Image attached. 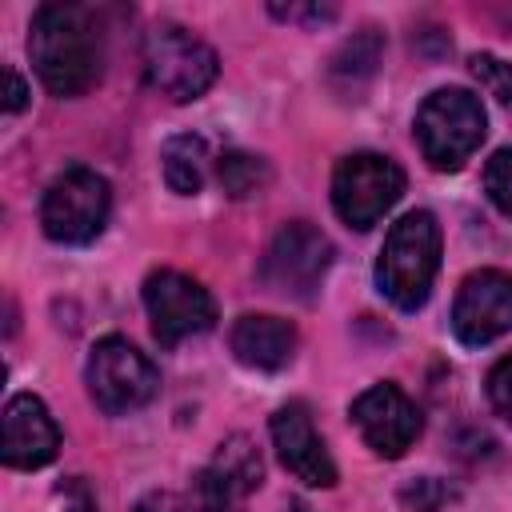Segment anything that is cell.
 <instances>
[{
  "label": "cell",
  "mask_w": 512,
  "mask_h": 512,
  "mask_svg": "<svg viewBox=\"0 0 512 512\" xmlns=\"http://www.w3.org/2000/svg\"><path fill=\"white\" fill-rule=\"evenodd\" d=\"M28 56L52 96L88 92L104 68L96 12L84 4H40L28 32Z\"/></svg>",
  "instance_id": "6da1fadb"
},
{
  "label": "cell",
  "mask_w": 512,
  "mask_h": 512,
  "mask_svg": "<svg viewBox=\"0 0 512 512\" xmlns=\"http://www.w3.org/2000/svg\"><path fill=\"white\" fill-rule=\"evenodd\" d=\"M436 268H440V224H436V216L424 212V208L404 212L388 228L380 260H376L380 292L400 312H416L432 292Z\"/></svg>",
  "instance_id": "7a4b0ae2"
},
{
  "label": "cell",
  "mask_w": 512,
  "mask_h": 512,
  "mask_svg": "<svg viewBox=\"0 0 512 512\" xmlns=\"http://www.w3.org/2000/svg\"><path fill=\"white\" fill-rule=\"evenodd\" d=\"M484 104L468 88H436L416 112V140L432 168L456 172L484 140Z\"/></svg>",
  "instance_id": "3957f363"
},
{
  "label": "cell",
  "mask_w": 512,
  "mask_h": 512,
  "mask_svg": "<svg viewBox=\"0 0 512 512\" xmlns=\"http://www.w3.org/2000/svg\"><path fill=\"white\" fill-rule=\"evenodd\" d=\"M216 72H220L216 52L188 28L164 20L144 36V80L160 96L188 104L212 88Z\"/></svg>",
  "instance_id": "277c9868"
},
{
  "label": "cell",
  "mask_w": 512,
  "mask_h": 512,
  "mask_svg": "<svg viewBox=\"0 0 512 512\" xmlns=\"http://www.w3.org/2000/svg\"><path fill=\"white\" fill-rule=\"evenodd\" d=\"M108 208H112L108 180L76 164V168H64L48 184L44 204H40V224H44V236L56 244H88L104 232Z\"/></svg>",
  "instance_id": "5b68a950"
},
{
  "label": "cell",
  "mask_w": 512,
  "mask_h": 512,
  "mask_svg": "<svg viewBox=\"0 0 512 512\" xmlns=\"http://www.w3.org/2000/svg\"><path fill=\"white\" fill-rule=\"evenodd\" d=\"M84 380H88V392H92L96 408L108 412V416H124V412L144 408L160 388L156 364L136 344H128L120 336H104L92 348Z\"/></svg>",
  "instance_id": "8992f818"
},
{
  "label": "cell",
  "mask_w": 512,
  "mask_h": 512,
  "mask_svg": "<svg viewBox=\"0 0 512 512\" xmlns=\"http://www.w3.org/2000/svg\"><path fill=\"white\" fill-rule=\"evenodd\" d=\"M404 172L396 160L380 152H356L344 156L332 172V208L348 228H372L380 216L400 200Z\"/></svg>",
  "instance_id": "52a82bcc"
},
{
  "label": "cell",
  "mask_w": 512,
  "mask_h": 512,
  "mask_svg": "<svg viewBox=\"0 0 512 512\" xmlns=\"http://www.w3.org/2000/svg\"><path fill=\"white\" fill-rule=\"evenodd\" d=\"M328 268H332V240L308 220H292L272 236L260 260V280L276 296L312 300Z\"/></svg>",
  "instance_id": "ba28073f"
},
{
  "label": "cell",
  "mask_w": 512,
  "mask_h": 512,
  "mask_svg": "<svg viewBox=\"0 0 512 512\" xmlns=\"http://www.w3.org/2000/svg\"><path fill=\"white\" fill-rule=\"evenodd\" d=\"M144 308L160 348H176L180 340L200 336L216 324V300L208 296V288L172 268H160L144 280Z\"/></svg>",
  "instance_id": "9c48e42d"
},
{
  "label": "cell",
  "mask_w": 512,
  "mask_h": 512,
  "mask_svg": "<svg viewBox=\"0 0 512 512\" xmlns=\"http://www.w3.org/2000/svg\"><path fill=\"white\" fill-rule=\"evenodd\" d=\"M512 328V276L484 268L472 272L452 304V332L460 344L480 348L492 344L496 336H504Z\"/></svg>",
  "instance_id": "30bf717a"
},
{
  "label": "cell",
  "mask_w": 512,
  "mask_h": 512,
  "mask_svg": "<svg viewBox=\"0 0 512 512\" xmlns=\"http://www.w3.org/2000/svg\"><path fill=\"white\" fill-rule=\"evenodd\" d=\"M352 424L376 456L396 460L420 436V408L396 384H372L352 400Z\"/></svg>",
  "instance_id": "8fae6325"
},
{
  "label": "cell",
  "mask_w": 512,
  "mask_h": 512,
  "mask_svg": "<svg viewBox=\"0 0 512 512\" xmlns=\"http://www.w3.org/2000/svg\"><path fill=\"white\" fill-rule=\"evenodd\" d=\"M268 428H272V444H276L280 464L300 484H308V488H332L336 484V464H332V456H328V448H324V440L308 416V404L292 400V404L276 408Z\"/></svg>",
  "instance_id": "7c38bea8"
},
{
  "label": "cell",
  "mask_w": 512,
  "mask_h": 512,
  "mask_svg": "<svg viewBox=\"0 0 512 512\" xmlns=\"http://www.w3.org/2000/svg\"><path fill=\"white\" fill-rule=\"evenodd\" d=\"M60 448V428L48 416L44 400L32 392H16L4 404V444L0 456L8 468H44Z\"/></svg>",
  "instance_id": "4fadbf2b"
},
{
  "label": "cell",
  "mask_w": 512,
  "mask_h": 512,
  "mask_svg": "<svg viewBox=\"0 0 512 512\" xmlns=\"http://www.w3.org/2000/svg\"><path fill=\"white\" fill-rule=\"evenodd\" d=\"M232 352L240 364L256 372H280L296 356V328L280 316L248 312L232 324Z\"/></svg>",
  "instance_id": "5bb4252c"
},
{
  "label": "cell",
  "mask_w": 512,
  "mask_h": 512,
  "mask_svg": "<svg viewBox=\"0 0 512 512\" xmlns=\"http://www.w3.org/2000/svg\"><path fill=\"white\" fill-rule=\"evenodd\" d=\"M160 164H164V180L172 192L180 196H196L208 180V164H212V152H208V140L196 136V132H180L164 144L160 152Z\"/></svg>",
  "instance_id": "9a60e30c"
},
{
  "label": "cell",
  "mask_w": 512,
  "mask_h": 512,
  "mask_svg": "<svg viewBox=\"0 0 512 512\" xmlns=\"http://www.w3.org/2000/svg\"><path fill=\"white\" fill-rule=\"evenodd\" d=\"M208 468H212L224 484H232L240 496L256 492L260 480H264V460H260V452H256V444H252L248 436H228V440L216 448V456H212Z\"/></svg>",
  "instance_id": "2e32d148"
},
{
  "label": "cell",
  "mask_w": 512,
  "mask_h": 512,
  "mask_svg": "<svg viewBox=\"0 0 512 512\" xmlns=\"http://www.w3.org/2000/svg\"><path fill=\"white\" fill-rule=\"evenodd\" d=\"M216 176H220V188L232 196V200H244V196H256L268 188L272 172L260 156L252 152H224L220 164H216Z\"/></svg>",
  "instance_id": "e0dca14e"
},
{
  "label": "cell",
  "mask_w": 512,
  "mask_h": 512,
  "mask_svg": "<svg viewBox=\"0 0 512 512\" xmlns=\"http://www.w3.org/2000/svg\"><path fill=\"white\" fill-rule=\"evenodd\" d=\"M240 492L232 484H224L212 468H204L196 476V492H192V512H236L240 508Z\"/></svg>",
  "instance_id": "ac0fdd59"
},
{
  "label": "cell",
  "mask_w": 512,
  "mask_h": 512,
  "mask_svg": "<svg viewBox=\"0 0 512 512\" xmlns=\"http://www.w3.org/2000/svg\"><path fill=\"white\" fill-rule=\"evenodd\" d=\"M468 68H472V76L480 80V88H484L488 96H496L504 108H512V64H508V60L480 52V56L468 60Z\"/></svg>",
  "instance_id": "d6986e66"
},
{
  "label": "cell",
  "mask_w": 512,
  "mask_h": 512,
  "mask_svg": "<svg viewBox=\"0 0 512 512\" xmlns=\"http://www.w3.org/2000/svg\"><path fill=\"white\" fill-rule=\"evenodd\" d=\"M484 192L512 220V148L492 152V160L484 164Z\"/></svg>",
  "instance_id": "ffe728a7"
},
{
  "label": "cell",
  "mask_w": 512,
  "mask_h": 512,
  "mask_svg": "<svg viewBox=\"0 0 512 512\" xmlns=\"http://www.w3.org/2000/svg\"><path fill=\"white\" fill-rule=\"evenodd\" d=\"M488 400H492V408L512 424V352L488 372Z\"/></svg>",
  "instance_id": "44dd1931"
},
{
  "label": "cell",
  "mask_w": 512,
  "mask_h": 512,
  "mask_svg": "<svg viewBox=\"0 0 512 512\" xmlns=\"http://www.w3.org/2000/svg\"><path fill=\"white\" fill-rule=\"evenodd\" d=\"M440 500H444V488H440L432 476H424V480H416L412 488H404V504H408L412 512H436Z\"/></svg>",
  "instance_id": "7402d4cb"
},
{
  "label": "cell",
  "mask_w": 512,
  "mask_h": 512,
  "mask_svg": "<svg viewBox=\"0 0 512 512\" xmlns=\"http://www.w3.org/2000/svg\"><path fill=\"white\" fill-rule=\"evenodd\" d=\"M28 104V88H24V80L12 72V68H4V112H20Z\"/></svg>",
  "instance_id": "603a6c76"
},
{
  "label": "cell",
  "mask_w": 512,
  "mask_h": 512,
  "mask_svg": "<svg viewBox=\"0 0 512 512\" xmlns=\"http://www.w3.org/2000/svg\"><path fill=\"white\" fill-rule=\"evenodd\" d=\"M272 12H276L280 20H332V16H336V8H296V4H288V8L272 4Z\"/></svg>",
  "instance_id": "cb8c5ba5"
},
{
  "label": "cell",
  "mask_w": 512,
  "mask_h": 512,
  "mask_svg": "<svg viewBox=\"0 0 512 512\" xmlns=\"http://www.w3.org/2000/svg\"><path fill=\"white\" fill-rule=\"evenodd\" d=\"M136 512H184V504H180L172 492H148V496L136 504Z\"/></svg>",
  "instance_id": "d4e9b609"
}]
</instances>
